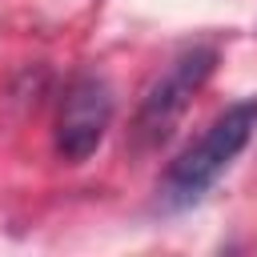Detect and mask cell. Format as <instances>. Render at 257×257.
<instances>
[{
	"label": "cell",
	"instance_id": "3957f363",
	"mask_svg": "<svg viewBox=\"0 0 257 257\" xmlns=\"http://www.w3.org/2000/svg\"><path fill=\"white\" fill-rule=\"evenodd\" d=\"M112 112H116V100L100 72L72 76V84L64 88V100H60V112H56V153L68 165L88 161L100 149V141L112 124Z\"/></svg>",
	"mask_w": 257,
	"mask_h": 257
},
{
	"label": "cell",
	"instance_id": "7a4b0ae2",
	"mask_svg": "<svg viewBox=\"0 0 257 257\" xmlns=\"http://www.w3.org/2000/svg\"><path fill=\"white\" fill-rule=\"evenodd\" d=\"M213 68H217V48L213 44H189V48H181L169 60V68L145 88L141 108L133 116V145L137 149H157L161 141H169L173 128H177V120L193 104V96L213 76Z\"/></svg>",
	"mask_w": 257,
	"mask_h": 257
},
{
	"label": "cell",
	"instance_id": "6da1fadb",
	"mask_svg": "<svg viewBox=\"0 0 257 257\" xmlns=\"http://www.w3.org/2000/svg\"><path fill=\"white\" fill-rule=\"evenodd\" d=\"M257 128V96L233 100L189 149L173 157V165L161 177V205L165 209H185L209 193V185L237 161V153L249 145Z\"/></svg>",
	"mask_w": 257,
	"mask_h": 257
}]
</instances>
